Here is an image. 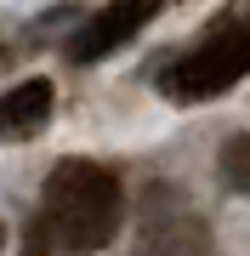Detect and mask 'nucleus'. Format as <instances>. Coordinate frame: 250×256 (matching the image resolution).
<instances>
[{"instance_id":"nucleus-4","label":"nucleus","mask_w":250,"mask_h":256,"mask_svg":"<svg viewBox=\"0 0 250 256\" xmlns=\"http://www.w3.org/2000/svg\"><path fill=\"white\" fill-rule=\"evenodd\" d=\"M154 12H159V0H114V6H102L97 18H85V28L68 40V57H74V63H97V57L120 52Z\"/></svg>"},{"instance_id":"nucleus-7","label":"nucleus","mask_w":250,"mask_h":256,"mask_svg":"<svg viewBox=\"0 0 250 256\" xmlns=\"http://www.w3.org/2000/svg\"><path fill=\"white\" fill-rule=\"evenodd\" d=\"M0 245H6V228H0Z\"/></svg>"},{"instance_id":"nucleus-6","label":"nucleus","mask_w":250,"mask_h":256,"mask_svg":"<svg viewBox=\"0 0 250 256\" xmlns=\"http://www.w3.org/2000/svg\"><path fill=\"white\" fill-rule=\"evenodd\" d=\"M222 176H228L239 194H250V131H245V137H233V142L222 148Z\"/></svg>"},{"instance_id":"nucleus-5","label":"nucleus","mask_w":250,"mask_h":256,"mask_svg":"<svg viewBox=\"0 0 250 256\" xmlns=\"http://www.w3.org/2000/svg\"><path fill=\"white\" fill-rule=\"evenodd\" d=\"M51 102H57V92H51L46 74H34V80H17L11 92H0V137H6V142L34 137V131L51 120Z\"/></svg>"},{"instance_id":"nucleus-3","label":"nucleus","mask_w":250,"mask_h":256,"mask_svg":"<svg viewBox=\"0 0 250 256\" xmlns=\"http://www.w3.org/2000/svg\"><path fill=\"white\" fill-rule=\"evenodd\" d=\"M137 256H211V228L182 188H142L137 200Z\"/></svg>"},{"instance_id":"nucleus-1","label":"nucleus","mask_w":250,"mask_h":256,"mask_svg":"<svg viewBox=\"0 0 250 256\" xmlns=\"http://www.w3.org/2000/svg\"><path fill=\"white\" fill-rule=\"evenodd\" d=\"M125 222V188L108 165L63 160L46 182V234L68 256H97Z\"/></svg>"},{"instance_id":"nucleus-2","label":"nucleus","mask_w":250,"mask_h":256,"mask_svg":"<svg viewBox=\"0 0 250 256\" xmlns=\"http://www.w3.org/2000/svg\"><path fill=\"white\" fill-rule=\"evenodd\" d=\"M245 74H250V23H228L211 40H199L188 57H176L171 68H159V92L171 102H205L239 86Z\"/></svg>"}]
</instances>
